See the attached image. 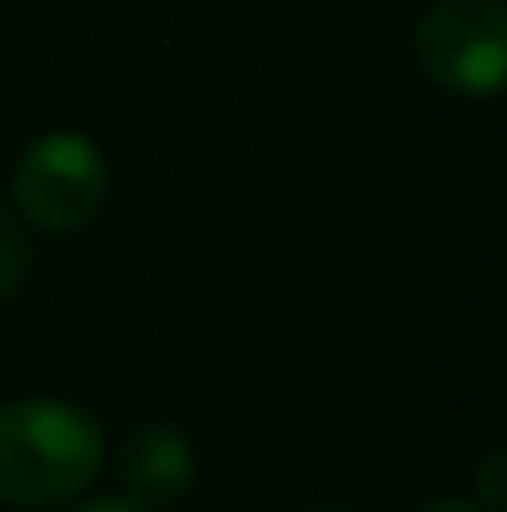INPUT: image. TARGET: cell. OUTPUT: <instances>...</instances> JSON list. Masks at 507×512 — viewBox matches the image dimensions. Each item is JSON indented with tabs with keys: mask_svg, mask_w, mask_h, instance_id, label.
Returning a JSON list of instances; mask_svg holds the SVG:
<instances>
[{
	"mask_svg": "<svg viewBox=\"0 0 507 512\" xmlns=\"http://www.w3.org/2000/svg\"><path fill=\"white\" fill-rule=\"evenodd\" d=\"M70 512H155V508H145L135 498H90V503H80V508H70Z\"/></svg>",
	"mask_w": 507,
	"mask_h": 512,
	"instance_id": "7",
	"label": "cell"
},
{
	"mask_svg": "<svg viewBox=\"0 0 507 512\" xmlns=\"http://www.w3.org/2000/svg\"><path fill=\"white\" fill-rule=\"evenodd\" d=\"M299 512H353V508H338V503H319V508H299Z\"/></svg>",
	"mask_w": 507,
	"mask_h": 512,
	"instance_id": "9",
	"label": "cell"
},
{
	"mask_svg": "<svg viewBox=\"0 0 507 512\" xmlns=\"http://www.w3.org/2000/svg\"><path fill=\"white\" fill-rule=\"evenodd\" d=\"M15 209L30 229L50 239H70L95 224L110 194V165L100 145L80 130H50L25 145L15 165Z\"/></svg>",
	"mask_w": 507,
	"mask_h": 512,
	"instance_id": "2",
	"label": "cell"
},
{
	"mask_svg": "<svg viewBox=\"0 0 507 512\" xmlns=\"http://www.w3.org/2000/svg\"><path fill=\"white\" fill-rule=\"evenodd\" d=\"M25 274H30V234H25V219H20L10 204H0V304L20 294Z\"/></svg>",
	"mask_w": 507,
	"mask_h": 512,
	"instance_id": "5",
	"label": "cell"
},
{
	"mask_svg": "<svg viewBox=\"0 0 507 512\" xmlns=\"http://www.w3.org/2000/svg\"><path fill=\"white\" fill-rule=\"evenodd\" d=\"M105 468V428L60 398L0 403V503L20 512L80 498Z\"/></svg>",
	"mask_w": 507,
	"mask_h": 512,
	"instance_id": "1",
	"label": "cell"
},
{
	"mask_svg": "<svg viewBox=\"0 0 507 512\" xmlns=\"http://www.w3.org/2000/svg\"><path fill=\"white\" fill-rule=\"evenodd\" d=\"M473 498L483 512H507V448L488 453L473 473Z\"/></svg>",
	"mask_w": 507,
	"mask_h": 512,
	"instance_id": "6",
	"label": "cell"
},
{
	"mask_svg": "<svg viewBox=\"0 0 507 512\" xmlns=\"http://www.w3.org/2000/svg\"><path fill=\"white\" fill-rule=\"evenodd\" d=\"M413 512H483L473 498H453V493H443V498H428L423 508H413Z\"/></svg>",
	"mask_w": 507,
	"mask_h": 512,
	"instance_id": "8",
	"label": "cell"
},
{
	"mask_svg": "<svg viewBox=\"0 0 507 512\" xmlns=\"http://www.w3.org/2000/svg\"><path fill=\"white\" fill-rule=\"evenodd\" d=\"M115 473H120L125 498L160 512L174 508L194 488L199 453L184 438V428H174V423H135L115 448Z\"/></svg>",
	"mask_w": 507,
	"mask_h": 512,
	"instance_id": "4",
	"label": "cell"
},
{
	"mask_svg": "<svg viewBox=\"0 0 507 512\" xmlns=\"http://www.w3.org/2000/svg\"><path fill=\"white\" fill-rule=\"evenodd\" d=\"M418 70L458 100L507 90V0H433L413 35Z\"/></svg>",
	"mask_w": 507,
	"mask_h": 512,
	"instance_id": "3",
	"label": "cell"
}]
</instances>
